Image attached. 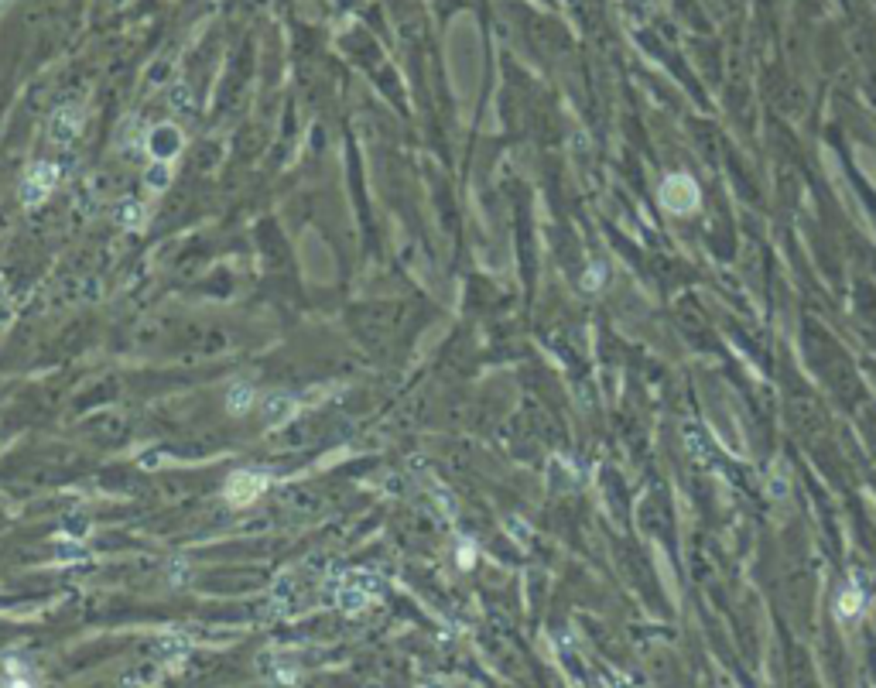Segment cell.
<instances>
[{
	"instance_id": "cell-1",
	"label": "cell",
	"mask_w": 876,
	"mask_h": 688,
	"mask_svg": "<svg viewBox=\"0 0 876 688\" xmlns=\"http://www.w3.org/2000/svg\"><path fill=\"white\" fill-rule=\"evenodd\" d=\"M657 199L667 213H692L698 206V185L688 175H667L657 189Z\"/></svg>"
},
{
	"instance_id": "cell-6",
	"label": "cell",
	"mask_w": 876,
	"mask_h": 688,
	"mask_svg": "<svg viewBox=\"0 0 876 688\" xmlns=\"http://www.w3.org/2000/svg\"><path fill=\"white\" fill-rule=\"evenodd\" d=\"M250 397H254V394L247 391V387H240V391H233V394H229V411H237V414H244V411L250 408Z\"/></svg>"
},
{
	"instance_id": "cell-3",
	"label": "cell",
	"mask_w": 876,
	"mask_h": 688,
	"mask_svg": "<svg viewBox=\"0 0 876 688\" xmlns=\"http://www.w3.org/2000/svg\"><path fill=\"white\" fill-rule=\"evenodd\" d=\"M862 603H866V592L860 590V582H845L839 600H835V613L839 620H856L862 613Z\"/></svg>"
},
{
	"instance_id": "cell-5",
	"label": "cell",
	"mask_w": 876,
	"mask_h": 688,
	"mask_svg": "<svg viewBox=\"0 0 876 688\" xmlns=\"http://www.w3.org/2000/svg\"><path fill=\"white\" fill-rule=\"evenodd\" d=\"M685 445H688V452L695 459H713L715 456V445H713V435L705 432L702 425H688L682 432Z\"/></svg>"
},
{
	"instance_id": "cell-4",
	"label": "cell",
	"mask_w": 876,
	"mask_h": 688,
	"mask_svg": "<svg viewBox=\"0 0 876 688\" xmlns=\"http://www.w3.org/2000/svg\"><path fill=\"white\" fill-rule=\"evenodd\" d=\"M51 179H55V168H34L32 175H28V181H24V189H21V196H24V202H42V199L51 192Z\"/></svg>"
},
{
	"instance_id": "cell-7",
	"label": "cell",
	"mask_w": 876,
	"mask_h": 688,
	"mask_svg": "<svg viewBox=\"0 0 876 688\" xmlns=\"http://www.w3.org/2000/svg\"><path fill=\"white\" fill-rule=\"evenodd\" d=\"M11 688H17V685H11Z\"/></svg>"
},
{
	"instance_id": "cell-2",
	"label": "cell",
	"mask_w": 876,
	"mask_h": 688,
	"mask_svg": "<svg viewBox=\"0 0 876 688\" xmlns=\"http://www.w3.org/2000/svg\"><path fill=\"white\" fill-rule=\"evenodd\" d=\"M264 490V476L257 473H237L233 479H229L227 487V497L229 504H237V507H244V504H250L257 493Z\"/></svg>"
}]
</instances>
